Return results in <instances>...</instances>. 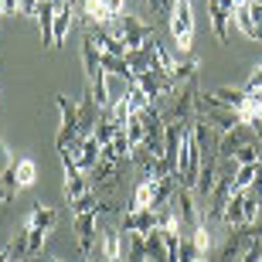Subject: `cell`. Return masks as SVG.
<instances>
[{
    "mask_svg": "<svg viewBox=\"0 0 262 262\" xmlns=\"http://www.w3.org/2000/svg\"><path fill=\"white\" fill-rule=\"evenodd\" d=\"M167 24H170V34H174L177 48L191 51V45H194V7H191V0H174Z\"/></svg>",
    "mask_w": 262,
    "mask_h": 262,
    "instance_id": "cell-1",
    "label": "cell"
},
{
    "mask_svg": "<svg viewBox=\"0 0 262 262\" xmlns=\"http://www.w3.org/2000/svg\"><path fill=\"white\" fill-rule=\"evenodd\" d=\"M55 106H58V113H61V126H58L55 146H58V154H65L68 146L78 140V102L68 99V96H55Z\"/></svg>",
    "mask_w": 262,
    "mask_h": 262,
    "instance_id": "cell-2",
    "label": "cell"
},
{
    "mask_svg": "<svg viewBox=\"0 0 262 262\" xmlns=\"http://www.w3.org/2000/svg\"><path fill=\"white\" fill-rule=\"evenodd\" d=\"M72 228H75L78 252L85 255V259H96V245H99V214H72Z\"/></svg>",
    "mask_w": 262,
    "mask_h": 262,
    "instance_id": "cell-3",
    "label": "cell"
},
{
    "mask_svg": "<svg viewBox=\"0 0 262 262\" xmlns=\"http://www.w3.org/2000/svg\"><path fill=\"white\" fill-rule=\"evenodd\" d=\"M116 24H119V41L126 45V51H140V48L146 45V41L154 38V28H150L146 20H140V17L119 14V17H116Z\"/></svg>",
    "mask_w": 262,
    "mask_h": 262,
    "instance_id": "cell-4",
    "label": "cell"
},
{
    "mask_svg": "<svg viewBox=\"0 0 262 262\" xmlns=\"http://www.w3.org/2000/svg\"><path fill=\"white\" fill-rule=\"evenodd\" d=\"M232 24L242 31L249 41H262V0H249L245 7H235Z\"/></svg>",
    "mask_w": 262,
    "mask_h": 262,
    "instance_id": "cell-5",
    "label": "cell"
},
{
    "mask_svg": "<svg viewBox=\"0 0 262 262\" xmlns=\"http://www.w3.org/2000/svg\"><path fill=\"white\" fill-rule=\"evenodd\" d=\"M61 167H65V201H78V198H85L92 191V181H89L85 170H78L72 154H61Z\"/></svg>",
    "mask_w": 262,
    "mask_h": 262,
    "instance_id": "cell-6",
    "label": "cell"
},
{
    "mask_svg": "<svg viewBox=\"0 0 262 262\" xmlns=\"http://www.w3.org/2000/svg\"><path fill=\"white\" fill-rule=\"evenodd\" d=\"M136 82H140V89L150 96V102H160V99H167L170 92H174L170 75H167V72H160V68H146V72H140V75H136Z\"/></svg>",
    "mask_w": 262,
    "mask_h": 262,
    "instance_id": "cell-7",
    "label": "cell"
},
{
    "mask_svg": "<svg viewBox=\"0 0 262 262\" xmlns=\"http://www.w3.org/2000/svg\"><path fill=\"white\" fill-rule=\"evenodd\" d=\"M157 211L154 208H129L126 214H123V232H136V235H150V232H157Z\"/></svg>",
    "mask_w": 262,
    "mask_h": 262,
    "instance_id": "cell-8",
    "label": "cell"
},
{
    "mask_svg": "<svg viewBox=\"0 0 262 262\" xmlns=\"http://www.w3.org/2000/svg\"><path fill=\"white\" fill-rule=\"evenodd\" d=\"M55 218H58V211L51 208V204L38 201L34 208H31V214L24 218V228L28 232H41V235H51V228H55Z\"/></svg>",
    "mask_w": 262,
    "mask_h": 262,
    "instance_id": "cell-9",
    "label": "cell"
},
{
    "mask_svg": "<svg viewBox=\"0 0 262 262\" xmlns=\"http://www.w3.org/2000/svg\"><path fill=\"white\" fill-rule=\"evenodd\" d=\"M249 140H255V133L249 126H235V129H228V133H222L218 136V160H232V154L242 143H249Z\"/></svg>",
    "mask_w": 262,
    "mask_h": 262,
    "instance_id": "cell-10",
    "label": "cell"
},
{
    "mask_svg": "<svg viewBox=\"0 0 262 262\" xmlns=\"http://www.w3.org/2000/svg\"><path fill=\"white\" fill-rule=\"evenodd\" d=\"M232 14L235 10H228V7H222L218 0H208V24H211V31H214V38L222 41H228L232 34H228V28H232Z\"/></svg>",
    "mask_w": 262,
    "mask_h": 262,
    "instance_id": "cell-11",
    "label": "cell"
},
{
    "mask_svg": "<svg viewBox=\"0 0 262 262\" xmlns=\"http://www.w3.org/2000/svg\"><path fill=\"white\" fill-rule=\"evenodd\" d=\"M99 259L96 262H123V238L113 228H99Z\"/></svg>",
    "mask_w": 262,
    "mask_h": 262,
    "instance_id": "cell-12",
    "label": "cell"
},
{
    "mask_svg": "<svg viewBox=\"0 0 262 262\" xmlns=\"http://www.w3.org/2000/svg\"><path fill=\"white\" fill-rule=\"evenodd\" d=\"M140 51L146 55V65H150V68H160V72H167V75H174L177 61L170 58V55H167V51H164V45H160L157 38H150V41H146V45H143Z\"/></svg>",
    "mask_w": 262,
    "mask_h": 262,
    "instance_id": "cell-13",
    "label": "cell"
},
{
    "mask_svg": "<svg viewBox=\"0 0 262 262\" xmlns=\"http://www.w3.org/2000/svg\"><path fill=\"white\" fill-rule=\"evenodd\" d=\"M55 4L58 0H41V7H38V28H41V41L48 45V48H55Z\"/></svg>",
    "mask_w": 262,
    "mask_h": 262,
    "instance_id": "cell-14",
    "label": "cell"
},
{
    "mask_svg": "<svg viewBox=\"0 0 262 262\" xmlns=\"http://www.w3.org/2000/svg\"><path fill=\"white\" fill-rule=\"evenodd\" d=\"M211 96L218 99L225 109H235V113H242V106H245V99H249V92H245L242 85H218Z\"/></svg>",
    "mask_w": 262,
    "mask_h": 262,
    "instance_id": "cell-15",
    "label": "cell"
},
{
    "mask_svg": "<svg viewBox=\"0 0 262 262\" xmlns=\"http://www.w3.org/2000/svg\"><path fill=\"white\" fill-rule=\"evenodd\" d=\"M89 34H92V41L99 45V51H106V55H123V58H126V45L119 41V34H109L106 28H89Z\"/></svg>",
    "mask_w": 262,
    "mask_h": 262,
    "instance_id": "cell-16",
    "label": "cell"
},
{
    "mask_svg": "<svg viewBox=\"0 0 262 262\" xmlns=\"http://www.w3.org/2000/svg\"><path fill=\"white\" fill-rule=\"evenodd\" d=\"M72 10L75 7H68V4H55V48H61L68 38V28H72Z\"/></svg>",
    "mask_w": 262,
    "mask_h": 262,
    "instance_id": "cell-17",
    "label": "cell"
},
{
    "mask_svg": "<svg viewBox=\"0 0 262 262\" xmlns=\"http://www.w3.org/2000/svg\"><path fill=\"white\" fill-rule=\"evenodd\" d=\"M191 242H194V249L201 255H208L214 249V235H211V225H208V218H201V222L194 225V232H191Z\"/></svg>",
    "mask_w": 262,
    "mask_h": 262,
    "instance_id": "cell-18",
    "label": "cell"
},
{
    "mask_svg": "<svg viewBox=\"0 0 262 262\" xmlns=\"http://www.w3.org/2000/svg\"><path fill=\"white\" fill-rule=\"evenodd\" d=\"M102 68H106V75H119L123 82L133 78V68H129V61L123 58V55H106V51H102Z\"/></svg>",
    "mask_w": 262,
    "mask_h": 262,
    "instance_id": "cell-19",
    "label": "cell"
},
{
    "mask_svg": "<svg viewBox=\"0 0 262 262\" xmlns=\"http://www.w3.org/2000/svg\"><path fill=\"white\" fill-rule=\"evenodd\" d=\"M78 7H82V14H85V20H89V24H106V20H113L102 0H82Z\"/></svg>",
    "mask_w": 262,
    "mask_h": 262,
    "instance_id": "cell-20",
    "label": "cell"
},
{
    "mask_svg": "<svg viewBox=\"0 0 262 262\" xmlns=\"http://www.w3.org/2000/svg\"><path fill=\"white\" fill-rule=\"evenodd\" d=\"M133 113H136V109L129 106L126 92H123V96H116V99H113V106H109V116L116 119V126H126L129 119H133Z\"/></svg>",
    "mask_w": 262,
    "mask_h": 262,
    "instance_id": "cell-21",
    "label": "cell"
},
{
    "mask_svg": "<svg viewBox=\"0 0 262 262\" xmlns=\"http://www.w3.org/2000/svg\"><path fill=\"white\" fill-rule=\"evenodd\" d=\"M126 99H129V106H133L136 113H143V109L154 106V102H150V96L140 89V82H136V78H129V82H126Z\"/></svg>",
    "mask_w": 262,
    "mask_h": 262,
    "instance_id": "cell-22",
    "label": "cell"
},
{
    "mask_svg": "<svg viewBox=\"0 0 262 262\" xmlns=\"http://www.w3.org/2000/svg\"><path fill=\"white\" fill-rule=\"evenodd\" d=\"M232 160H235V167L259 164V140H249V143H242V146L232 154Z\"/></svg>",
    "mask_w": 262,
    "mask_h": 262,
    "instance_id": "cell-23",
    "label": "cell"
},
{
    "mask_svg": "<svg viewBox=\"0 0 262 262\" xmlns=\"http://www.w3.org/2000/svg\"><path fill=\"white\" fill-rule=\"evenodd\" d=\"M259 170H262V160H259V164L238 167V170H235V191H249V187H252V181L259 177Z\"/></svg>",
    "mask_w": 262,
    "mask_h": 262,
    "instance_id": "cell-24",
    "label": "cell"
},
{
    "mask_svg": "<svg viewBox=\"0 0 262 262\" xmlns=\"http://www.w3.org/2000/svg\"><path fill=\"white\" fill-rule=\"evenodd\" d=\"M14 170H17V187H31V184H34V177H38V164H34L31 157L17 160V164H14Z\"/></svg>",
    "mask_w": 262,
    "mask_h": 262,
    "instance_id": "cell-25",
    "label": "cell"
},
{
    "mask_svg": "<svg viewBox=\"0 0 262 262\" xmlns=\"http://www.w3.org/2000/svg\"><path fill=\"white\" fill-rule=\"evenodd\" d=\"M154 194H157L154 181H140L133 191V208H154Z\"/></svg>",
    "mask_w": 262,
    "mask_h": 262,
    "instance_id": "cell-26",
    "label": "cell"
},
{
    "mask_svg": "<svg viewBox=\"0 0 262 262\" xmlns=\"http://www.w3.org/2000/svg\"><path fill=\"white\" fill-rule=\"evenodd\" d=\"M143 4H146V10H150V14H157L154 20L170 17V7H174V0H143Z\"/></svg>",
    "mask_w": 262,
    "mask_h": 262,
    "instance_id": "cell-27",
    "label": "cell"
},
{
    "mask_svg": "<svg viewBox=\"0 0 262 262\" xmlns=\"http://www.w3.org/2000/svg\"><path fill=\"white\" fill-rule=\"evenodd\" d=\"M242 89H245V92H262V65L249 72V82H245Z\"/></svg>",
    "mask_w": 262,
    "mask_h": 262,
    "instance_id": "cell-28",
    "label": "cell"
},
{
    "mask_svg": "<svg viewBox=\"0 0 262 262\" xmlns=\"http://www.w3.org/2000/svg\"><path fill=\"white\" fill-rule=\"evenodd\" d=\"M41 7V0H17V14L20 17H34Z\"/></svg>",
    "mask_w": 262,
    "mask_h": 262,
    "instance_id": "cell-29",
    "label": "cell"
},
{
    "mask_svg": "<svg viewBox=\"0 0 262 262\" xmlns=\"http://www.w3.org/2000/svg\"><path fill=\"white\" fill-rule=\"evenodd\" d=\"M106 4V10H109V17L116 20L119 14H126V0H102Z\"/></svg>",
    "mask_w": 262,
    "mask_h": 262,
    "instance_id": "cell-30",
    "label": "cell"
},
{
    "mask_svg": "<svg viewBox=\"0 0 262 262\" xmlns=\"http://www.w3.org/2000/svg\"><path fill=\"white\" fill-rule=\"evenodd\" d=\"M17 14V0H0V17H10Z\"/></svg>",
    "mask_w": 262,
    "mask_h": 262,
    "instance_id": "cell-31",
    "label": "cell"
},
{
    "mask_svg": "<svg viewBox=\"0 0 262 262\" xmlns=\"http://www.w3.org/2000/svg\"><path fill=\"white\" fill-rule=\"evenodd\" d=\"M249 235H252L255 242H262V211H259V218H255V222L249 225Z\"/></svg>",
    "mask_w": 262,
    "mask_h": 262,
    "instance_id": "cell-32",
    "label": "cell"
},
{
    "mask_svg": "<svg viewBox=\"0 0 262 262\" xmlns=\"http://www.w3.org/2000/svg\"><path fill=\"white\" fill-rule=\"evenodd\" d=\"M61 4H68V7H78V4H82V0H61Z\"/></svg>",
    "mask_w": 262,
    "mask_h": 262,
    "instance_id": "cell-33",
    "label": "cell"
},
{
    "mask_svg": "<svg viewBox=\"0 0 262 262\" xmlns=\"http://www.w3.org/2000/svg\"><path fill=\"white\" fill-rule=\"evenodd\" d=\"M0 262H10V259H7V252H0Z\"/></svg>",
    "mask_w": 262,
    "mask_h": 262,
    "instance_id": "cell-34",
    "label": "cell"
},
{
    "mask_svg": "<svg viewBox=\"0 0 262 262\" xmlns=\"http://www.w3.org/2000/svg\"><path fill=\"white\" fill-rule=\"evenodd\" d=\"M51 262H61V259H51Z\"/></svg>",
    "mask_w": 262,
    "mask_h": 262,
    "instance_id": "cell-35",
    "label": "cell"
},
{
    "mask_svg": "<svg viewBox=\"0 0 262 262\" xmlns=\"http://www.w3.org/2000/svg\"><path fill=\"white\" fill-rule=\"evenodd\" d=\"M259 136H262V129H259Z\"/></svg>",
    "mask_w": 262,
    "mask_h": 262,
    "instance_id": "cell-36",
    "label": "cell"
}]
</instances>
